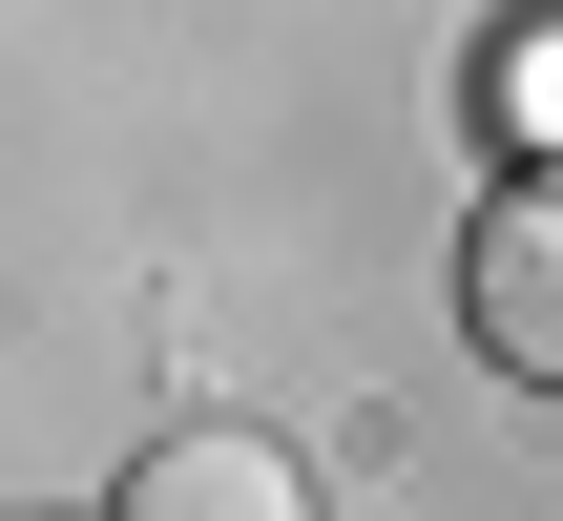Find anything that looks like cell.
I'll list each match as a JSON object with an SVG mask.
<instances>
[{
  "label": "cell",
  "mask_w": 563,
  "mask_h": 521,
  "mask_svg": "<svg viewBox=\"0 0 563 521\" xmlns=\"http://www.w3.org/2000/svg\"><path fill=\"white\" fill-rule=\"evenodd\" d=\"M460 313H481V355H501V376H563V167H522V188L481 209Z\"/></svg>",
  "instance_id": "obj_1"
},
{
  "label": "cell",
  "mask_w": 563,
  "mask_h": 521,
  "mask_svg": "<svg viewBox=\"0 0 563 521\" xmlns=\"http://www.w3.org/2000/svg\"><path fill=\"white\" fill-rule=\"evenodd\" d=\"M522 125H563V42H522Z\"/></svg>",
  "instance_id": "obj_3"
},
{
  "label": "cell",
  "mask_w": 563,
  "mask_h": 521,
  "mask_svg": "<svg viewBox=\"0 0 563 521\" xmlns=\"http://www.w3.org/2000/svg\"><path fill=\"white\" fill-rule=\"evenodd\" d=\"M125 521H313V480H292L272 439H230V418H209V439H167V459L125 480Z\"/></svg>",
  "instance_id": "obj_2"
}]
</instances>
